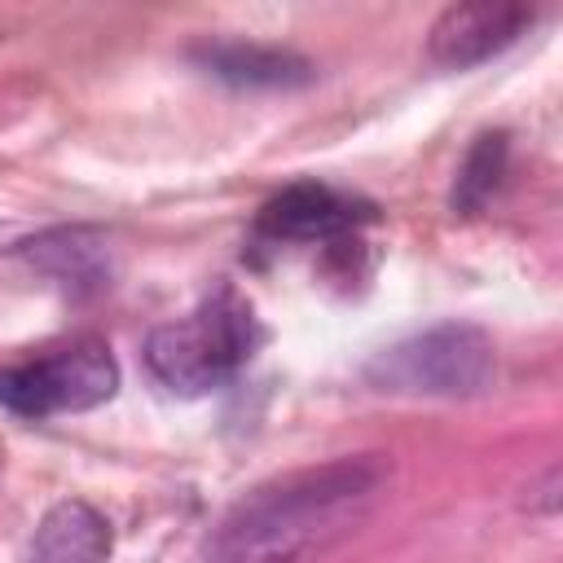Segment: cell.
Listing matches in <instances>:
<instances>
[{"instance_id": "52a82bcc", "label": "cell", "mask_w": 563, "mask_h": 563, "mask_svg": "<svg viewBox=\"0 0 563 563\" xmlns=\"http://www.w3.org/2000/svg\"><path fill=\"white\" fill-rule=\"evenodd\" d=\"M194 62L233 88H303L317 79V66L308 57L277 44H246V40L198 44Z\"/></svg>"}, {"instance_id": "9c48e42d", "label": "cell", "mask_w": 563, "mask_h": 563, "mask_svg": "<svg viewBox=\"0 0 563 563\" xmlns=\"http://www.w3.org/2000/svg\"><path fill=\"white\" fill-rule=\"evenodd\" d=\"M22 260L66 290H97L110 268V251L97 229H48L22 242Z\"/></svg>"}, {"instance_id": "3957f363", "label": "cell", "mask_w": 563, "mask_h": 563, "mask_svg": "<svg viewBox=\"0 0 563 563\" xmlns=\"http://www.w3.org/2000/svg\"><path fill=\"white\" fill-rule=\"evenodd\" d=\"M497 374L493 339L471 321H440L427 325L391 347H383L365 365V383L391 396H440L466 400L479 396Z\"/></svg>"}, {"instance_id": "277c9868", "label": "cell", "mask_w": 563, "mask_h": 563, "mask_svg": "<svg viewBox=\"0 0 563 563\" xmlns=\"http://www.w3.org/2000/svg\"><path fill=\"white\" fill-rule=\"evenodd\" d=\"M119 365L101 339H75L48 356L18 361L0 369V405L18 418L84 413L114 396Z\"/></svg>"}, {"instance_id": "8992f818", "label": "cell", "mask_w": 563, "mask_h": 563, "mask_svg": "<svg viewBox=\"0 0 563 563\" xmlns=\"http://www.w3.org/2000/svg\"><path fill=\"white\" fill-rule=\"evenodd\" d=\"M369 216H374V207H365L330 185L299 180L264 202L260 233L273 242H334V238L352 233L356 224H365Z\"/></svg>"}, {"instance_id": "5b68a950", "label": "cell", "mask_w": 563, "mask_h": 563, "mask_svg": "<svg viewBox=\"0 0 563 563\" xmlns=\"http://www.w3.org/2000/svg\"><path fill=\"white\" fill-rule=\"evenodd\" d=\"M532 9L523 4H449L431 31H427V57L440 70H466L479 66L488 57H497L501 48H510L528 26H532Z\"/></svg>"}, {"instance_id": "6da1fadb", "label": "cell", "mask_w": 563, "mask_h": 563, "mask_svg": "<svg viewBox=\"0 0 563 563\" xmlns=\"http://www.w3.org/2000/svg\"><path fill=\"white\" fill-rule=\"evenodd\" d=\"M387 475L391 462L383 453L282 471L224 510L198 563H312L369 519Z\"/></svg>"}, {"instance_id": "ba28073f", "label": "cell", "mask_w": 563, "mask_h": 563, "mask_svg": "<svg viewBox=\"0 0 563 563\" xmlns=\"http://www.w3.org/2000/svg\"><path fill=\"white\" fill-rule=\"evenodd\" d=\"M31 563H110V523L97 506L62 497L31 537Z\"/></svg>"}, {"instance_id": "30bf717a", "label": "cell", "mask_w": 563, "mask_h": 563, "mask_svg": "<svg viewBox=\"0 0 563 563\" xmlns=\"http://www.w3.org/2000/svg\"><path fill=\"white\" fill-rule=\"evenodd\" d=\"M506 158H510V136L506 132H479L475 145L466 150L457 176H453V194H449L453 211L475 216L497 194V185L506 176Z\"/></svg>"}, {"instance_id": "7a4b0ae2", "label": "cell", "mask_w": 563, "mask_h": 563, "mask_svg": "<svg viewBox=\"0 0 563 563\" xmlns=\"http://www.w3.org/2000/svg\"><path fill=\"white\" fill-rule=\"evenodd\" d=\"M260 321L233 286H216L189 317L163 321L145 339V369L176 396L224 387L255 352Z\"/></svg>"}]
</instances>
